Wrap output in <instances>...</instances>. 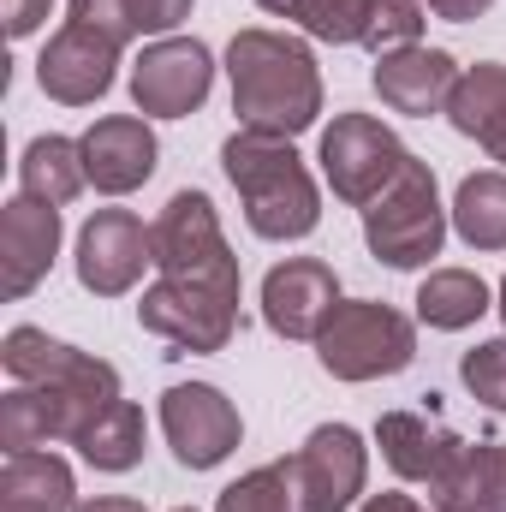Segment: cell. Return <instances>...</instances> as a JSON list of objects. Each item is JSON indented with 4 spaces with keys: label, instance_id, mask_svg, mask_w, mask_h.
<instances>
[{
    "label": "cell",
    "instance_id": "6da1fadb",
    "mask_svg": "<svg viewBox=\"0 0 506 512\" xmlns=\"http://www.w3.org/2000/svg\"><path fill=\"white\" fill-rule=\"evenodd\" d=\"M227 78H233V114L245 131L298 137L322 114V72L298 36L239 30L227 48Z\"/></svg>",
    "mask_w": 506,
    "mask_h": 512
},
{
    "label": "cell",
    "instance_id": "7a4b0ae2",
    "mask_svg": "<svg viewBox=\"0 0 506 512\" xmlns=\"http://www.w3.org/2000/svg\"><path fill=\"white\" fill-rule=\"evenodd\" d=\"M221 167L245 203L256 239L286 245V239H310L322 221V191L304 167V155L292 149V137H268V131H233L221 143Z\"/></svg>",
    "mask_w": 506,
    "mask_h": 512
},
{
    "label": "cell",
    "instance_id": "3957f363",
    "mask_svg": "<svg viewBox=\"0 0 506 512\" xmlns=\"http://www.w3.org/2000/svg\"><path fill=\"white\" fill-rule=\"evenodd\" d=\"M364 245L387 268H423L429 256H441V245H447V209H441L429 161L411 155L376 203H364Z\"/></svg>",
    "mask_w": 506,
    "mask_h": 512
},
{
    "label": "cell",
    "instance_id": "277c9868",
    "mask_svg": "<svg viewBox=\"0 0 506 512\" xmlns=\"http://www.w3.org/2000/svg\"><path fill=\"white\" fill-rule=\"evenodd\" d=\"M316 358L334 382H381L417 358V328L405 310H393L381 298H352L316 334Z\"/></svg>",
    "mask_w": 506,
    "mask_h": 512
},
{
    "label": "cell",
    "instance_id": "5b68a950",
    "mask_svg": "<svg viewBox=\"0 0 506 512\" xmlns=\"http://www.w3.org/2000/svg\"><path fill=\"white\" fill-rule=\"evenodd\" d=\"M149 239H155V268L167 280H209V286H233V292L245 286L239 256L221 233V215L203 191H173L167 209L155 215Z\"/></svg>",
    "mask_w": 506,
    "mask_h": 512
},
{
    "label": "cell",
    "instance_id": "8992f818",
    "mask_svg": "<svg viewBox=\"0 0 506 512\" xmlns=\"http://www.w3.org/2000/svg\"><path fill=\"white\" fill-rule=\"evenodd\" d=\"M137 322L179 352H221L239 328V292L209 280H155L137 304Z\"/></svg>",
    "mask_w": 506,
    "mask_h": 512
},
{
    "label": "cell",
    "instance_id": "52a82bcc",
    "mask_svg": "<svg viewBox=\"0 0 506 512\" xmlns=\"http://www.w3.org/2000/svg\"><path fill=\"white\" fill-rule=\"evenodd\" d=\"M215 90V54L197 36H155L131 66V102L143 120H185Z\"/></svg>",
    "mask_w": 506,
    "mask_h": 512
},
{
    "label": "cell",
    "instance_id": "ba28073f",
    "mask_svg": "<svg viewBox=\"0 0 506 512\" xmlns=\"http://www.w3.org/2000/svg\"><path fill=\"white\" fill-rule=\"evenodd\" d=\"M405 161H411V149L381 126L376 114H340L322 131V173H328L340 203H358V209L376 203Z\"/></svg>",
    "mask_w": 506,
    "mask_h": 512
},
{
    "label": "cell",
    "instance_id": "9c48e42d",
    "mask_svg": "<svg viewBox=\"0 0 506 512\" xmlns=\"http://www.w3.org/2000/svg\"><path fill=\"white\" fill-rule=\"evenodd\" d=\"M161 429H167V447H173V459L185 471H215L239 447V435H245L239 405L209 382L167 387L161 393Z\"/></svg>",
    "mask_w": 506,
    "mask_h": 512
},
{
    "label": "cell",
    "instance_id": "30bf717a",
    "mask_svg": "<svg viewBox=\"0 0 506 512\" xmlns=\"http://www.w3.org/2000/svg\"><path fill=\"white\" fill-rule=\"evenodd\" d=\"M120 54H126V42H114V36H102V30H90V24L66 18V24L48 36L42 60H36V84H42V96L60 102V108H90V102H102V96L114 90Z\"/></svg>",
    "mask_w": 506,
    "mask_h": 512
},
{
    "label": "cell",
    "instance_id": "8fae6325",
    "mask_svg": "<svg viewBox=\"0 0 506 512\" xmlns=\"http://www.w3.org/2000/svg\"><path fill=\"white\" fill-rule=\"evenodd\" d=\"M340 304V274L322 256H286L262 280V322L280 340H316Z\"/></svg>",
    "mask_w": 506,
    "mask_h": 512
},
{
    "label": "cell",
    "instance_id": "7c38bea8",
    "mask_svg": "<svg viewBox=\"0 0 506 512\" xmlns=\"http://www.w3.org/2000/svg\"><path fill=\"white\" fill-rule=\"evenodd\" d=\"M155 262V239L131 209H96L78 233V286L96 298H120Z\"/></svg>",
    "mask_w": 506,
    "mask_h": 512
},
{
    "label": "cell",
    "instance_id": "4fadbf2b",
    "mask_svg": "<svg viewBox=\"0 0 506 512\" xmlns=\"http://www.w3.org/2000/svg\"><path fill=\"white\" fill-rule=\"evenodd\" d=\"M292 465H298V483H304L310 512L358 507V495H364V483H370V447H364V435L346 429V423L310 429V441L292 453Z\"/></svg>",
    "mask_w": 506,
    "mask_h": 512
},
{
    "label": "cell",
    "instance_id": "5bb4252c",
    "mask_svg": "<svg viewBox=\"0 0 506 512\" xmlns=\"http://www.w3.org/2000/svg\"><path fill=\"white\" fill-rule=\"evenodd\" d=\"M54 256H60V209L18 191L0 209V292L6 298H30L48 280Z\"/></svg>",
    "mask_w": 506,
    "mask_h": 512
},
{
    "label": "cell",
    "instance_id": "9a60e30c",
    "mask_svg": "<svg viewBox=\"0 0 506 512\" xmlns=\"http://www.w3.org/2000/svg\"><path fill=\"white\" fill-rule=\"evenodd\" d=\"M78 149H84V173H90V185L102 197H126L137 185H149V173L161 161L155 131H149V120H137V114L96 120V126L78 137Z\"/></svg>",
    "mask_w": 506,
    "mask_h": 512
},
{
    "label": "cell",
    "instance_id": "2e32d148",
    "mask_svg": "<svg viewBox=\"0 0 506 512\" xmlns=\"http://www.w3.org/2000/svg\"><path fill=\"white\" fill-rule=\"evenodd\" d=\"M376 447H381V459L393 465V477L435 489V483L459 465L465 435H453L435 411H381Z\"/></svg>",
    "mask_w": 506,
    "mask_h": 512
},
{
    "label": "cell",
    "instance_id": "e0dca14e",
    "mask_svg": "<svg viewBox=\"0 0 506 512\" xmlns=\"http://www.w3.org/2000/svg\"><path fill=\"white\" fill-rule=\"evenodd\" d=\"M459 60L447 48H399V54H381L376 60V96L381 108L393 114H411V120H429V114H447L453 90H459Z\"/></svg>",
    "mask_w": 506,
    "mask_h": 512
},
{
    "label": "cell",
    "instance_id": "ac0fdd59",
    "mask_svg": "<svg viewBox=\"0 0 506 512\" xmlns=\"http://www.w3.org/2000/svg\"><path fill=\"white\" fill-rule=\"evenodd\" d=\"M6 376L24 387H120V370L96 352H78L66 340H48L42 328H12L0 346Z\"/></svg>",
    "mask_w": 506,
    "mask_h": 512
},
{
    "label": "cell",
    "instance_id": "d6986e66",
    "mask_svg": "<svg viewBox=\"0 0 506 512\" xmlns=\"http://www.w3.org/2000/svg\"><path fill=\"white\" fill-rule=\"evenodd\" d=\"M447 120H453L459 137H477L506 167V66L501 60H477V66L459 72V90L447 102Z\"/></svg>",
    "mask_w": 506,
    "mask_h": 512
},
{
    "label": "cell",
    "instance_id": "ffe728a7",
    "mask_svg": "<svg viewBox=\"0 0 506 512\" xmlns=\"http://www.w3.org/2000/svg\"><path fill=\"white\" fill-rule=\"evenodd\" d=\"M435 512H506V441H465L459 465L429 489Z\"/></svg>",
    "mask_w": 506,
    "mask_h": 512
},
{
    "label": "cell",
    "instance_id": "44dd1931",
    "mask_svg": "<svg viewBox=\"0 0 506 512\" xmlns=\"http://www.w3.org/2000/svg\"><path fill=\"white\" fill-rule=\"evenodd\" d=\"M72 465L54 453H6L0 471V512H78Z\"/></svg>",
    "mask_w": 506,
    "mask_h": 512
},
{
    "label": "cell",
    "instance_id": "7402d4cb",
    "mask_svg": "<svg viewBox=\"0 0 506 512\" xmlns=\"http://www.w3.org/2000/svg\"><path fill=\"white\" fill-rule=\"evenodd\" d=\"M18 185H24V197L66 209V203L90 185L78 137H54V131H48V137H30V143H24V161H18Z\"/></svg>",
    "mask_w": 506,
    "mask_h": 512
},
{
    "label": "cell",
    "instance_id": "603a6c76",
    "mask_svg": "<svg viewBox=\"0 0 506 512\" xmlns=\"http://www.w3.org/2000/svg\"><path fill=\"white\" fill-rule=\"evenodd\" d=\"M483 310H495L483 274L471 268H435L423 286H417V322L441 328V334H459L471 322H483Z\"/></svg>",
    "mask_w": 506,
    "mask_h": 512
},
{
    "label": "cell",
    "instance_id": "cb8c5ba5",
    "mask_svg": "<svg viewBox=\"0 0 506 512\" xmlns=\"http://www.w3.org/2000/svg\"><path fill=\"white\" fill-rule=\"evenodd\" d=\"M453 233L471 251H506V173H471L453 191Z\"/></svg>",
    "mask_w": 506,
    "mask_h": 512
},
{
    "label": "cell",
    "instance_id": "d4e9b609",
    "mask_svg": "<svg viewBox=\"0 0 506 512\" xmlns=\"http://www.w3.org/2000/svg\"><path fill=\"white\" fill-rule=\"evenodd\" d=\"M143 441H149V423H143V405H131V399H114L84 435H78V459L84 465H96V471H131L137 459H143Z\"/></svg>",
    "mask_w": 506,
    "mask_h": 512
},
{
    "label": "cell",
    "instance_id": "484cf974",
    "mask_svg": "<svg viewBox=\"0 0 506 512\" xmlns=\"http://www.w3.org/2000/svg\"><path fill=\"white\" fill-rule=\"evenodd\" d=\"M215 512H310L304 501V483H298V465L292 459H274V465H256L239 483L221 489Z\"/></svg>",
    "mask_w": 506,
    "mask_h": 512
},
{
    "label": "cell",
    "instance_id": "4316f807",
    "mask_svg": "<svg viewBox=\"0 0 506 512\" xmlns=\"http://www.w3.org/2000/svg\"><path fill=\"white\" fill-rule=\"evenodd\" d=\"M48 441H60L48 387L18 382L6 399H0V447H6V453H36V447H48Z\"/></svg>",
    "mask_w": 506,
    "mask_h": 512
},
{
    "label": "cell",
    "instance_id": "83f0119b",
    "mask_svg": "<svg viewBox=\"0 0 506 512\" xmlns=\"http://www.w3.org/2000/svg\"><path fill=\"white\" fill-rule=\"evenodd\" d=\"M370 18H376V0H298L292 12V24H304L316 42H334V48L364 42Z\"/></svg>",
    "mask_w": 506,
    "mask_h": 512
},
{
    "label": "cell",
    "instance_id": "f1b7e54d",
    "mask_svg": "<svg viewBox=\"0 0 506 512\" xmlns=\"http://www.w3.org/2000/svg\"><path fill=\"white\" fill-rule=\"evenodd\" d=\"M423 24H429L423 0H376V18L364 30V48L376 60L381 54H399V48H417L423 42Z\"/></svg>",
    "mask_w": 506,
    "mask_h": 512
},
{
    "label": "cell",
    "instance_id": "f546056e",
    "mask_svg": "<svg viewBox=\"0 0 506 512\" xmlns=\"http://www.w3.org/2000/svg\"><path fill=\"white\" fill-rule=\"evenodd\" d=\"M459 382L471 387V399H483L489 411H506V334L471 346L459 358Z\"/></svg>",
    "mask_w": 506,
    "mask_h": 512
},
{
    "label": "cell",
    "instance_id": "4dcf8cb0",
    "mask_svg": "<svg viewBox=\"0 0 506 512\" xmlns=\"http://www.w3.org/2000/svg\"><path fill=\"white\" fill-rule=\"evenodd\" d=\"M191 6H197V0H126L137 36H173V30L191 18Z\"/></svg>",
    "mask_w": 506,
    "mask_h": 512
},
{
    "label": "cell",
    "instance_id": "1f68e13d",
    "mask_svg": "<svg viewBox=\"0 0 506 512\" xmlns=\"http://www.w3.org/2000/svg\"><path fill=\"white\" fill-rule=\"evenodd\" d=\"M72 18L90 24V30H102V36H114V42H131V36H137L126 0H72Z\"/></svg>",
    "mask_w": 506,
    "mask_h": 512
},
{
    "label": "cell",
    "instance_id": "d6a6232c",
    "mask_svg": "<svg viewBox=\"0 0 506 512\" xmlns=\"http://www.w3.org/2000/svg\"><path fill=\"white\" fill-rule=\"evenodd\" d=\"M48 6H54V0H6V30H12V36L42 30V24H48Z\"/></svg>",
    "mask_w": 506,
    "mask_h": 512
},
{
    "label": "cell",
    "instance_id": "836d02e7",
    "mask_svg": "<svg viewBox=\"0 0 506 512\" xmlns=\"http://www.w3.org/2000/svg\"><path fill=\"white\" fill-rule=\"evenodd\" d=\"M495 0H429V12L435 18H447V24H471V18H483Z\"/></svg>",
    "mask_w": 506,
    "mask_h": 512
},
{
    "label": "cell",
    "instance_id": "e575fe53",
    "mask_svg": "<svg viewBox=\"0 0 506 512\" xmlns=\"http://www.w3.org/2000/svg\"><path fill=\"white\" fill-rule=\"evenodd\" d=\"M78 512H149V507L131 501V495H96V501H78Z\"/></svg>",
    "mask_w": 506,
    "mask_h": 512
},
{
    "label": "cell",
    "instance_id": "d590c367",
    "mask_svg": "<svg viewBox=\"0 0 506 512\" xmlns=\"http://www.w3.org/2000/svg\"><path fill=\"white\" fill-rule=\"evenodd\" d=\"M358 512H429V507H417L411 495H370Z\"/></svg>",
    "mask_w": 506,
    "mask_h": 512
},
{
    "label": "cell",
    "instance_id": "8d00e7d4",
    "mask_svg": "<svg viewBox=\"0 0 506 512\" xmlns=\"http://www.w3.org/2000/svg\"><path fill=\"white\" fill-rule=\"evenodd\" d=\"M256 6L274 12V18H292V12H298V0H256Z\"/></svg>",
    "mask_w": 506,
    "mask_h": 512
},
{
    "label": "cell",
    "instance_id": "74e56055",
    "mask_svg": "<svg viewBox=\"0 0 506 512\" xmlns=\"http://www.w3.org/2000/svg\"><path fill=\"white\" fill-rule=\"evenodd\" d=\"M495 310H501V322H506V280H501V292H495Z\"/></svg>",
    "mask_w": 506,
    "mask_h": 512
},
{
    "label": "cell",
    "instance_id": "f35d334b",
    "mask_svg": "<svg viewBox=\"0 0 506 512\" xmlns=\"http://www.w3.org/2000/svg\"><path fill=\"white\" fill-rule=\"evenodd\" d=\"M173 512H197V507H173Z\"/></svg>",
    "mask_w": 506,
    "mask_h": 512
}]
</instances>
